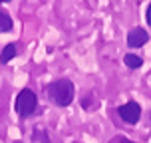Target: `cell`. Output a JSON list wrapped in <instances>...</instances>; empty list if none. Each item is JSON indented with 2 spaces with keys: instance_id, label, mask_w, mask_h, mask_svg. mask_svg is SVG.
I'll use <instances>...</instances> for the list:
<instances>
[{
  "instance_id": "cell-3",
  "label": "cell",
  "mask_w": 151,
  "mask_h": 143,
  "mask_svg": "<svg viewBox=\"0 0 151 143\" xmlns=\"http://www.w3.org/2000/svg\"><path fill=\"white\" fill-rule=\"evenodd\" d=\"M117 113H119V117L125 123H137L139 121V117H141V106L137 103V101H127V103H123V106L117 109Z\"/></svg>"
},
{
  "instance_id": "cell-9",
  "label": "cell",
  "mask_w": 151,
  "mask_h": 143,
  "mask_svg": "<svg viewBox=\"0 0 151 143\" xmlns=\"http://www.w3.org/2000/svg\"><path fill=\"white\" fill-rule=\"evenodd\" d=\"M121 143H133V141H131V139H125V137H123V139H121Z\"/></svg>"
},
{
  "instance_id": "cell-4",
  "label": "cell",
  "mask_w": 151,
  "mask_h": 143,
  "mask_svg": "<svg viewBox=\"0 0 151 143\" xmlns=\"http://www.w3.org/2000/svg\"><path fill=\"white\" fill-rule=\"evenodd\" d=\"M149 42V34L143 30V28H133L129 30L127 34V46L129 48H141Z\"/></svg>"
},
{
  "instance_id": "cell-8",
  "label": "cell",
  "mask_w": 151,
  "mask_h": 143,
  "mask_svg": "<svg viewBox=\"0 0 151 143\" xmlns=\"http://www.w3.org/2000/svg\"><path fill=\"white\" fill-rule=\"evenodd\" d=\"M147 24L151 26V2H149V6H147Z\"/></svg>"
},
{
  "instance_id": "cell-5",
  "label": "cell",
  "mask_w": 151,
  "mask_h": 143,
  "mask_svg": "<svg viewBox=\"0 0 151 143\" xmlns=\"http://www.w3.org/2000/svg\"><path fill=\"white\" fill-rule=\"evenodd\" d=\"M14 56H16V46L14 44H6L4 50H2V54H0V62H2V64H8Z\"/></svg>"
},
{
  "instance_id": "cell-1",
  "label": "cell",
  "mask_w": 151,
  "mask_h": 143,
  "mask_svg": "<svg viewBox=\"0 0 151 143\" xmlns=\"http://www.w3.org/2000/svg\"><path fill=\"white\" fill-rule=\"evenodd\" d=\"M48 98L52 99L56 106L68 107L74 101V83L70 80H56L48 86Z\"/></svg>"
},
{
  "instance_id": "cell-6",
  "label": "cell",
  "mask_w": 151,
  "mask_h": 143,
  "mask_svg": "<svg viewBox=\"0 0 151 143\" xmlns=\"http://www.w3.org/2000/svg\"><path fill=\"white\" fill-rule=\"evenodd\" d=\"M12 30V18L6 12H0V34Z\"/></svg>"
},
{
  "instance_id": "cell-7",
  "label": "cell",
  "mask_w": 151,
  "mask_h": 143,
  "mask_svg": "<svg viewBox=\"0 0 151 143\" xmlns=\"http://www.w3.org/2000/svg\"><path fill=\"white\" fill-rule=\"evenodd\" d=\"M123 62H125V66L131 70H135V68H141V64H143V60L139 58V56H135V54H127L125 58H123Z\"/></svg>"
},
{
  "instance_id": "cell-2",
  "label": "cell",
  "mask_w": 151,
  "mask_h": 143,
  "mask_svg": "<svg viewBox=\"0 0 151 143\" xmlns=\"http://www.w3.org/2000/svg\"><path fill=\"white\" fill-rule=\"evenodd\" d=\"M36 103H38L36 93H34L30 88H26V90H22L20 93H18V98H16V103H14L16 106V113H18L20 117H28V115L34 113Z\"/></svg>"
}]
</instances>
